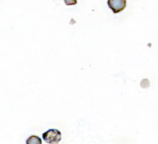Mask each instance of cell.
<instances>
[{
	"label": "cell",
	"instance_id": "1",
	"mask_svg": "<svg viewBox=\"0 0 158 144\" xmlns=\"http://www.w3.org/2000/svg\"><path fill=\"white\" fill-rule=\"evenodd\" d=\"M62 134L57 130H49L43 134L44 141L48 144H58L61 141Z\"/></svg>",
	"mask_w": 158,
	"mask_h": 144
},
{
	"label": "cell",
	"instance_id": "2",
	"mask_svg": "<svg viewBox=\"0 0 158 144\" xmlns=\"http://www.w3.org/2000/svg\"><path fill=\"white\" fill-rule=\"evenodd\" d=\"M109 8L115 13H119L124 10L127 6V0H107Z\"/></svg>",
	"mask_w": 158,
	"mask_h": 144
},
{
	"label": "cell",
	"instance_id": "3",
	"mask_svg": "<svg viewBox=\"0 0 158 144\" xmlns=\"http://www.w3.org/2000/svg\"><path fill=\"white\" fill-rule=\"evenodd\" d=\"M26 144H42V140L38 136H31L27 139Z\"/></svg>",
	"mask_w": 158,
	"mask_h": 144
},
{
	"label": "cell",
	"instance_id": "4",
	"mask_svg": "<svg viewBox=\"0 0 158 144\" xmlns=\"http://www.w3.org/2000/svg\"><path fill=\"white\" fill-rule=\"evenodd\" d=\"M64 1H65V4L68 6H73L77 4V0H64Z\"/></svg>",
	"mask_w": 158,
	"mask_h": 144
}]
</instances>
